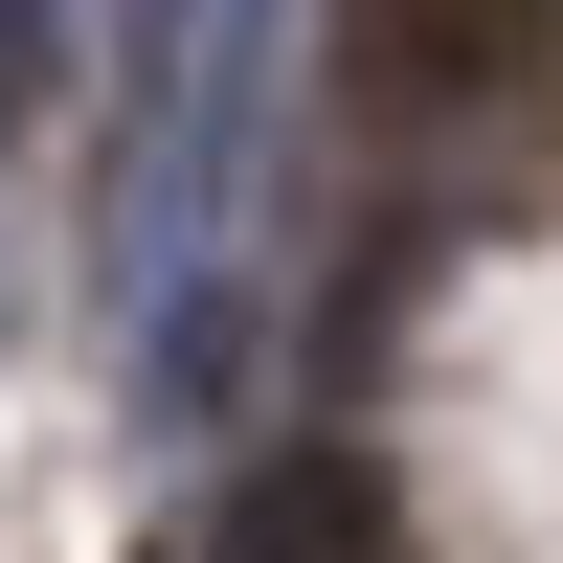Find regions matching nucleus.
<instances>
[{"mask_svg":"<svg viewBox=\"0 0 563 563\" xmlns=\"http://www.w3.org/2000/svg\"><path fill=\"white\" fill-rule=\"evenodd\" d=\"M249 135H271V0H158V23H135V158H113L135 316H158V294H225Z\"/></svg>","mask_w":563,"mask_h":563,"instance_id":"f257e3e1","label":"nucleus"},{"mask_svg":"<svg viewBox=\"0 0 563 563\" xmlns=\"http://www.w3.org/2000/svg\"><path fill=\"white\" fill-rule=\"evenodd\" d=\"M384 541V496L339 474V451H294V474H249V519H225V563H361Z\"/></svg>","mask_w":563,"mask_h":563,"instance_id":"7ed1b4c3","label":"nucleus"},{"mask_svg":"<svg viewBox=\"0 0 563 563\" xmlns=\"http://www.w3.org/2000/svg\"><path fill=\"white\" fill-rule=\"evenodd\" d=\"M45 45H68V0H0V90H45Z\"/></svg>","mask_w":563,"mask_h":563,"instance_id":"20e7f679","label":"nucleus"},{"mask_svg":"<svg viewBox=\"0 0 563 563\" xmlns=\"http://www.w3.org/2000/svg\"><path fill=\"white\" fill-rule=\"evenodd\" d=\"M563 0H339V68L384 90V113H496V90H541Z\"/></svg>","mask_w":563,"mask_h":563,"instance_id":"f03ea898","label":"nucleus"}]
</instances>
